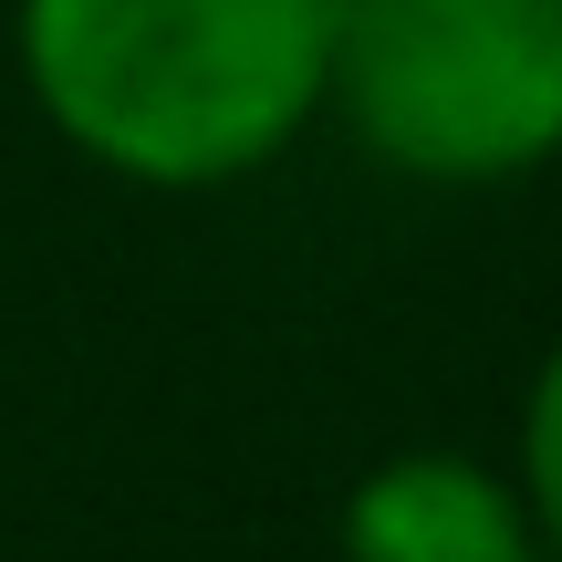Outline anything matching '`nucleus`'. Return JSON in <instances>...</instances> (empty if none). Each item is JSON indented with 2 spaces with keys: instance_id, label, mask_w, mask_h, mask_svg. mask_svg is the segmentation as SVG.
I'll return each instance as SVG.
<instances>
[{
  "instance_id": "20e7f679",
  "label": "nucleus",
  "mask_w": 562,
  "mask_h": 562,
  "mask_svg": "<svg viewBox=\"0 0 562 562\" xmlns=\"http://www.w3.org/2000/svg\"><path fill=\"white\" fill-rule=\"evenodd\" d=\"M510 480L531 501V531L562 562V344L531 364V396H521V438H510Z\"/></svg>"
},
{
  "instance_id": "f03ea898",
  "label": "nucleus",
  "mask_w": 562,
  "mask_h": 562,
  "mask_svg": "<svg viewBox=\"0 0 562 562\" xmlns=\"http://www.w3.org/2000/svg\"><path fill=\"white\" fill-rule=\"evenodd\" d=\"M323 115L406 188H510L562 157V0H334Z\"/></svg>"
},
{
  "instance_id": "f257e3e1",
  "label": "nucleus",
  "mask_w": 562,
  "mask_h": 562,
  "mask_svg": "<svg viewBox=\"0 0 562 562\" xmlns=\"http://www.w3.org/2000/svg\"><path fill=\"white\" fill-rule=\"evenodd\" d=\"M11 63L94 178L209 199L323 125L334 0H11Z\"/></svg>"
},
{
  "instance_id": "7ed1b4c3",
  "label": "nucleus",
  "mask_w": 562,
  "mask_h": 562,
  "mask_svg": "<svg viewBox=\"0 0 562 562\" xmlns=\"http://www.w3.org/2000/svg\"><path fill=\"white\" fill-rule=\"evenodd\" d=\"M344 562H552L510 469L469 448H396L344 490Z\"/></svg>"
}]
</instances>
